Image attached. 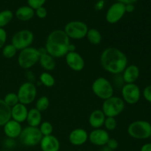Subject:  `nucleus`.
<instances>
[{
    "instance_id": "3",
    "label": "nucleus",
    "mask_w": 151,
    "mask_h": 151,
    "mask_svg": "<svg viewBox=\"0 0 151 151\" xmlns=\"http://www.w3.org/2000/svg\"><path fill=\"white\" fill-rule=\"evenodd\" d=\"M125 108V103L122 97L112 96L103 100L101 110L106 117H115L123 112Z\"/></svg>"
},
{
    "instance_id": "2",
    "label": "nucleus",
    "mask_w": 151,
    "mask_h": 151,
    "mask_svg": "<svg viewBox=\"0 0 151 151\" xmlns=\"http://www.w3.org/2000/svg\"><path fill=\"white\" fill-rule=\"evenodd\" d=\"M70 44V39L63 29H55L47 36L44 48L55 59L60 58L69 52Z\"/></svg>"
},
{
    "instance_id": "13",
    "label": "nucleus",
    "mask_w": 151,
    "mask_h": 151,
    "mask_svg": "<svg viewBox=\"0 0 151 151\" xmlns=\"http://www.w3.org/2000/svg\"><path fill=\"white\" fill-rule=\"evenodd\" d=\"M65 60L68 67L74 72H81L85 67V60L78 52H69L65 55Z\"/></svg>"
},
{
    "instance_id": "27",
    "label": "nucleus",
    "mask_w": 151,
    "mask_h": 151,
    "mask_svg": "<svg viewBox=\"0 0 151 151\" xmlns=\"http://www.w3.org/2000/svg\"><path fill=\"white\" fill-rule=\"evenodd\" d=\"M13 19V13L10 10H4L0 12V28H4L10 23Z\"/></svg>"
},
{
    "instance_id": "34",
    "label": "nucleus",
    "mask_w": 151,
    "mask_h": 151,
    "mask_svg": "<svg viewBox=\"0 0 151 151\" xmlns=\"http://www.w3.org/2000/svg\"><path fill=\"white\" fill-rule=\"evenodd\" d=\"M7 39V34L4 28H0V50L6 45Z\"/></svg>"
},
{
    "instance_id": "36",
    "label": "nucleus",
    "mask_w": 151,
    "mask_h": 151,
    "mask_svg": "<svg viewBox=\"0 0 151 151\" xmlns=\"http://www.w3.org/2000/svg\"><path fill=\"white\" fill-rule=\"evenodd\" d=\"M106 146L109 147L110 149H111L112 150H115L119 147V142H118V141L116 139L111 138L110 137V139L108 141L107 144H106Z\"/></svg>"
},
{
    "instance_id": "24",
    "label": "nucleus",
    "mask_w": 151,
    "mask_h": 151,
    "mask_svg": "<svg viewBox=\"0 0 151 151\" xmlns=\"http://www.w3.org/2000/svg\"><path fill=\"white\" fill-rule=\"evenodd\" d=\"M11 119V108L7 106L3 99H0V127L4 126Z\"/></svg>"
},
{
    "instance_id": "11",
    "label": "nucleus",
    "mask_w": 151,
    "mask_h": 151,
    "mask_svg": "<svg viewBox=\"0 0 151 151\" xmlns=\"http://www.w3.org/2000/svg\"><path fill=\"white\" fill-rule=\"evenodd\" d=\"M122 99L125 103L134 105L141 97V90L136 83H125L121 88Z\"/></svg>"
},
{
    "instance_id": "40",
    "label": "nucleus",
    "mask_w": 151,
    "mask_h": 151,
    "mask_svg": "<svg viewBox=\"0 0 151 151\" xmlns=\"http://www.w3.org/2000/svg\"><path fill=\"white\" fill-rule=\"evenodd\" d=\"M140 151H151V143H146L143 145Z\"/></svg>"
},
{
    "instance_id": "17",
    "label": "nucleus",
    "mask_w": 151,
    "mask_h": 151,
    "mask_svg": "<svg viewBox=\"0 0 151 151\" xmlns=\"http://www.w3.org/2000/svg\"><path fill=\"white\" fill-rule=\"evenodd\" d=\"M22 124L13 119H10L5 125L3 126V131L7 138L16 139L19 138L22 131Z\"/></svg>"
},
{
    "instance_id": "22",
    "label": "nucleus",
    "mask_w": 151,
    "mask_h": 151,
    "mask_svg": "<svg viewBox=\"0 0 151 151\" xmlns=\"http://www.w3.org/2000/svg\"><path fill=\"white\" fill-rule=\"evenodd\" d=\"M26 122L28 126L38 128L40 124L42 122V114L41 112L37 110L35 108H32L28 111Z\"/></svg>"
},
{
    "instance_id": "43",
    "label": "nucleus",
    "mask_w": 151,
    "mask_h": 151,
    "mask_svg": "<svg viewBox=\"0 0 151 151\" xmlns=\"http://www.w3.org/2000/svg\"><path fill=\"white\" fill-rule=\"evenodd\" d=\"M100 151H114V150H112L111 149L109 148V147H107L106 145H105V146H103V147H102Z\"/></svg>"
},
{
    "instance_id": "14",
    "label": "nucleus",
    "mask_w": 151,
    "mask_h": 151,
    "mask_svg": "<svg viewBox=\"0 0 151 151\" xmlns=\"http://www.w3.org/2000/svg\"><path fill=\"white\" fill-rule=\"evenodd\" d=\"M109 139L110 136L109 132L103 128L93 129L88 134V141L93 145L98 146V147H103L106 145Z\"/></svg>"
},
{
    "instance_id": "39",
    "label": "nucleus",
    "mask_w": 151,
    "mask_h": 151,
    "mask_svg": "<svg viewBox=\"0 0 151 151\" xmlns=\"http://www.w3.org/2000/svg\"><path fill=\"white\" fill-rule=\"evenodd\" d=\"M135 10V6H134V4H125V12L126 13H133Z\"/></svg>"
},
{
    "instance_id": "33",
    "label": "nucleus",
    "mask_w": 151,
    "mask_h": 151,
    "mask_svg": "<svg viewBox=\"0 0 151 151\" xmlns=\"http://www.w3.org/2000/svg\"><path fill=\"white\" fill-rule=\"evenodd\" d=\"M46 1L47 0H27V3L28 6L35 10L39 7H44Z\"/></svg>"
},
{
    "instance_id": "5",
    "label": "nucleus",
    "mask_w": 151,
    "mask_h": 151,
    "mask_svg": "<svg viewBox=\"0 0 151 151\" xmlns=\"http://www.w3.org/2000/svg\"><path fill=\"white\" fill-rule=\"evenodd\" d=\"M93 94L98 98L105 100L114 96V88L110 81L104 77H99L91 85Z\"/></svg>"
},
{
    "instance_id": "1",
    "label": "nucleus",
    "mask_w": 151,
    "mask_h": 151,
    "mask_svg": "<svg viewBox=\"0 0 151 151\" xmlns=\"http://www.w3.org/2000/svg\"><path fill=\"white\" fill-rule=\"evenodd\" d=\"M101 66L106 72L114 75H121L128 66L126 55L116 47H108L102 52L100 58Z\"/></svg>"
},
{
    "instance_id": "7",
    "label": "nucleus",
    "mask_w": 151,
    "mask_h": 151,
    "mask_svg": "<svg viewBox=\"0 0 151 151\" xmlns=\"http://www.w3.org/2000/svg\"><path fill=\"white\" fill-rule=\"evenodd\" d=\"M88 29L86 24L81 21H71L64 27L63 31L69 39L81 40L86 38Z\"/></svg>"
},
{
    "instance_id": "18",
    "label": "nucleus",
    "mask_w": 151,
    "mask_h": 151,
    "mask_svg": "<svg viewBox=\"0 0 151 151\" xmlns=\"http://www.w3.org/2000/svg\"><path fill=\"white\" fill-rule=\"evenodd\" d=\"M40 52V58L38 63L45 72H51L55 69L56 62L54 58L47 52L45 48L38 49Z\"/></svg>"
},
{
    "instance_id": "10",
    "label": "nucleus",
    "mask_w": 151,
    "mask_h": 151,
    "mask_svg": "<svg viewBox=\"0 0 151 151\" xmlns=\"http://www.w3.org/2000/svg\"><path fill=\"white\" fill-rule=\"evenodd\" d=\"M34 41V34L29 29H24L16 32L11 38V44L18 51L29 47Z\"/></svg>"
},
{
    "instance_id": "38",
    "label": "nucleus",
    "mask_w": 151,
    "mask_h": 151,
    "mask_svg": "<svg viewBox=\"0 0 151 151\" xmlns=\"http://www.w3.org/2000/svg\"><path fill=\"white\" fill-rule=\"evenodd\" d=\"M4 145L7 148H13V147L16 146V141H15V139H13L7 138V139L4 141Z\"/></svg>"
},
{
    "instance_id": "12",
    "label": "nucleus",
    "mask_w": 151,
    "mask_h": 151,
    "mask_svg": "<svg viewBox=\"0 0 151 151\" xmlns=\"http://www.w3.org/2000/svg\"><path fill=\"white\" fill-rule=\"evenodd\" d=\"M125 13V4L116 1L108 9L106 14V22L111 24L118 23L123 18Z\"/></svg>"
},
{
    "instance_id": "30",
    "label": "nucleus",
    "mask_w": 151,
    "mask_h": 151,
    "mask_svg": "<svg viewBox=\"0 0 151 151\" xmlns=\"http://www.w3.org/2000/svg\"><path fill=\"white\" fill-rule=\"evenodd\" d=\"M38 129L43 137L52 135L53 132V125L49 121H44L40 124V125L38 126Z\"/></svg>"
},
{
    "instance_id": "41",
    "label": "nucleus",
    "mask_w": 151,
    "mask_h": 151,
    "mask_svg": "<svg viewBox=\"0 0 151 151\" xmlns=\"http://www.w3.org/2000/svg\"><path fill=\"white\" fill-rule=\"evenodd\" d=\"M118 2H121L124 4H134L137 2L138 0H116Z\"/></svg>"
},
{
    "instance_id": "32",
    "label": "nucleus",
    "mask_w": 151,
    "mask_h": 151,
    "mask_svg": "<svg viewBox=\"0 0 151 151\" xmlns=\"http://www.w3.org/2000/svg\"><path fill=\"white\" fill-rule=\"evenodd\" d=\"M105 130L109 132V131H113L117 127V121L115 117H106L105 119L104 125Z\"/></svg>"
},
{
    "instance_id": "6",
    "label": "nucleus",
    "mask_w": 151,
    "mask_h": 151,
    "mask_svg": "<svg viewBox=\"0 0 151 151\" xmlns=\"http://www.w3.org/2000/svg\"><path fill=\"white\" fill-rule=\"evenodd\" d=\"M128 135L136 139H147L151 135V124L145 120H137L128 125Z\"/></svg>"
},
{
    "instance_id": "21",
    "label": "nucleus",
    "mask_w": 151,
    "mask_h": 151,
    "mask_svg": "<svg viewBox=\"0 0 151 151\" xmlns=\"http://www.w3.org/2000/svg\"><path fill=\"white\" fill-rule=\"evenodd\" d=\"M106 116L101 109H95L93 111L88 117V123L93 129L102 128L104 125Z\"/></svg>"
},
{
    "instance_id": "42",
    "label": "nucleus",
    "mask_w": 151,
    "mask_h": 151,
    "mask_svg": "<svg viewBox=\"0 0 151 151\" xmlns=\"http://www.w3.org/2000/svg\"><path fill=\"white\" fill-rule=\"evenodd\" d=\"M103 6H104V1H103V0H100V1L96 4L95 7L97 10H100L103 8Z\"/></svg>"
},
{
    "instance_id": "45",
    "label": "nucleus",
    "mask_w": 151,
    "mask_h": 151,
    "mask_svg": "<svg viewBox=\"0 0 151 151\" xmlns=\"http://www.w3.org/2000/svg\"><path fill=\"white\" fill-rule=\"evenodd\" d=\"M2 151H8V150H2Z\"/></svg>"
},
{
    "instance_id": "29",
    "label": "nucleus",
    "mask_w": 151,
    "mask_h": 151,
    "mask_svg": "<svg viewBox=\"0 0 151 151\" xmlns=\"http://www.w3.org/2000/svg\"><path fill=\"white\" fill-rule=\"evenodd\" d=\"M50 99L46 96L40 97L35 102V109L39 111L43 112L47 110L50 106Z\"/></svg>"
},
{
    "instance_id": "8",
    "label": "nucleus",
    "mask_w": 151,
    "mask_h": 151,
    "mask_svg": "<svg viewBox=\"0 0 151 151\" xmlns=\"http://www.w3.org/2000/svg\"><path fill=\"white\" fill-rule=\"evenodd\" d=\"M42 137L38 128L27 126L22 129L19 139L23 145L31 147L39 145Z\"/></svg>"
},
{
    "instance_id": "26",
    "label": "nucleus",
    "mask_w": 151,
    "mask_h": 151,
    "mask_svg": "<svg viewBox=\"0 0 151 151\" xmlns=\"http://www.w3.org/2000/svg\"><path fill=\"white\" fill-rule=\"evenodd\" d=\"M40 83L47 88H51L55 84V79L49 72H44L39 76Z\"/></svg>"
},
{
    "instance_id": "35",
    "label": "nucleus",
    "mask_w": 151,
    "mask_h": 151,
    "mask_svg": "<svg viewBox=\"0 0 151 151\" xmlns=\"http://www.w3.org/2000/svg\"><path fill=\"white\" fill-rule=\"evenodd\" d=\"M35 15L39 19H45L47 16V10L44 7H41L35 10Z\"/></svg>"
},
{
    "instance_id": "23",
    "label": "nucleus",
    "mask_w": 151,
    "mask_h": 151,
    "mask_svg": "<svg viewBox=\"0 0 151 151\" xmlns=\"http://www.w3.org/2000/svg\"><path fill=\"white\" fill-rule=\"evenodd\" d=\"M16 17L22 22L29 21L35 16V10L28 5L22 6L16 10Z\"/></svg>"
},
{
    "instance_id": "37",
    "label": "nucleus",
    "mask_w": 151,
    "mask_h": 151,
    "mask_svg": "<svg viewBox=\"0 0 151 151\" xmlns=\"http://www.w3.org/2000/svg\"><path fill=\"white\" fill-rule=\"evenodd\" d=\"M143 97L146 101L151 103V85L147 86L143 90Z\"/></svg>"
},
{
    "instance_id": "15",
    "label": "nucleus",
    "mask_w": 151,
    "mask_h": 151,
    "mask_svg": "<svg viewBox=\"0 0 151 151\" xmlns=\"http://www.w3.org/2000/svg\"><path fill=\"white\" fill-rule=\"evenodd\" d=\"M69 141L74 146L83 145L88 141V133L83 128H75L69 133Z\"/></svg>"
},
{
    "instance_id": "19",
    "label": "nucleus",
    "mask_w": 151,
    "mask_h": 151,
    "mask_svg": "<svg viewBox=\"0 0 151 151\" xmlns=\"http://www.w3.org/2000/svg\"><path fill=\"white\" fill-rule=\"evenodd\" d=\"M140 75V71L137 65H128L122 73L124 83H135Z\"/></svg>"
},
{
    "instance_id": "31",
    "label": "nucleus",
    "mask_w": 151,
    "mask_h": 151,
    "mask_svg": "<svg viewBox=\"0 0 151 151\" xmlns=\"http://www.w3.org/2000/svg\"><path fill=\"white\" fill-rule=\"evenodd\" d=\"M3 100L4 101V103L7 105L8 106H10V108H12L13 106H16V104L19 103V97L16 93L15 92H10L7 93L4 97L3 98Z\"/></svg>"
},
{
    "instance_id": "20",
    "label": "nucleus",
    "mask_w": 151,
    "mask_h": 151,
    "mask_svg": "<svg viewBox=\"0 0 151 151\" xmlns=\"http://www.w3.org/2000/svg\"><path fill=\"white\" fill-rule=\"evenodd\" d=\"M28 111L27 106L19 103L11 108V119L21 124L26 122Z\"/></svg>"
},
{
    "instance_id": "28",
    "label": "nucleus",
    "mask_w": 151,
    "mask_h": 151,
    "mask_svg": "<svg viewBox=\"0 0 151 151\" xmlns=\"http://www.w3.org/2000/svg\"><path fill=\"white\" fill-rule=\"evenodd\" d=\"M17 52L18 50L11 43L4 45V47L1 49L3 57L6 59H11L14 58L17 54Z\"/></svg>"
},
{
    "instance_id": "25",
    "label": "nucleus",
    "mask_w": 151,
    "mask_h": 151,
    "mask_svg": "<svg viewBox=\"0 0 151 151\" xmlns=\"http://www.w3.org/2000/svg\"><path fill=\"white\" fill-rule=\"evenodd\" d=\"M86 38L90 44L93 45H98L102 42L103 36L100 31L96 28H90L87 32Z\"/></svg>"
},
{
    "instance_id": "9",
    "label": "nucleus",
    "mask_w": 151,
    "mask_h": 151,
    "mask_svg": "<svg viewBox=\"0 0 151 151\" xmlns=\"http://www.w3.org/2000/svg\"><path fill=\"white\" fill-rule=\"evenodd\" d=\"M37 87L34 83L27 82L23 83L19 86L17 91L19 103L28 106L35 101L37 97Z\"/></svg>"
},
{
    "instance_id": "4",
    "label": "nucleus",
    "mask_w": 151,
    "mask_h": 151,
    "mask_svg": "<svg viewBox=\"0 0 151 151\" xmlns=\"http://www.w3.org/2000/svg\"><path fill=\"white\" fill-rule=\"evenodd\" d=\"M39 58V50L29 47L19 52L17 58L18 64L22 69L28 70L38 63Z\"/></svg>"
},
{
    "instance_id": "44",
    "label": "nucleus",
    "mask_w": 151,
    "mask_h": 151,
    "mask_svg": "<svg viewBox=\"0 0 151 151\" xmlns=\"http://www.w3.org/2000/svg\"><path fill=\"white\" fill-rule=\"evenodd\" d=\"M149 139H150V142H151V135H150V138H149ZM151 143V142H150Z\"/></svg>"
},
{
    "instance_id": "16",
    "label": "nucleus",
    "mask_w": 151,
    "mask_h": 151,
    "mask_svg": "<svg viewBox=\"0 0 151 151\" xmlns=\"http://www.w3.org/2000/svg\"><path fill=\"white\" fill-rule=\"evenodd\" d=\"M39 145L41 151H59L60 148V141L52 134L43 137Z\"/></svg>"
}]
</instances>
